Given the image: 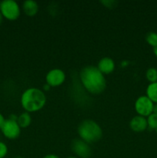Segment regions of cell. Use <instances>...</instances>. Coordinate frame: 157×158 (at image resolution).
<instances>
[{
	"mask_svg": "<svg viewBox=\"0 0 157 158\" xmlns=\"http://www.w3.org/2000/svg\"><path fill=\"white\" fill-rule=\"evenodd\" d=\"M5 120H5L4 117H3L2 114L0 113V129H1V127H2V125H3V123H4Z\"/></svg>",
	"mask_w": 157,
	"mask_h": 158,
	"instance_id": "d6986e66",
	"label": "cell"
},
{
	"mask_svg": "<svg viewBox=\"0 0 157 158\" xmlns=\"http://www.w3.org/2000/svg\"><path fill=\"white\" fill-rule=\"evenodd\" d=\"M155 133L157 134V128H156V129H155Z\"/></svg>",
	"mask_w": 157,
	"mask_h": 158,
	"instance_id": "484cf974",
	"label": "cell"
},
{
	"mask_svg": "<svg viewBox=\"0 0 157 158\" xmlns=\"http://www.w3.org/2000/svg\"><path fill=\"white\" fill-rule=\"evenodd\" d=\"M153 52H154V54H155V56H156V58H157V46H155V47L153 48Z\"/></svg>",
	"mask_w": 157,
	"mask_h": 158,
	"instance_id": "7402d4cb",
	"label": "cell"
},
{
	"mask_svg": "<svg viewBox=\"0 0 157 158\" xmlns=\"http://www.w3.org/2000/svg\"><path fill=\"white\" fill-rule=\"evenodd\" d=\"M0 12L3 18L10 21L16 20L19 17L21 10L18 3L14 0H3L0 2Z\"/></svg>",
	"mask_w": 157,
	"mask_h": 158,
	"instance_id": "277c9868",
	"label": "cell"
},
{
	"mask_svg": "<svg viewBox=\"0 0 157 158\" xmlns=\"http://www.w3.org/2000/svg\"><path fill=\"white\" fill-rule=\"evenodd\" d=\"M72 151L80 158H89L92 156V149L89 143L81 139H75L71 144Z\"/></svg>",
	"mask_w": 157,
	"mask_h": 158,
	"instance_id": "52a82bcc",
	"label": "cell"
},
{
	"mask_svg": "<svg viewBox=\"0 0 157 158\" xmlns=\"http://www.w3.org/2000/svg\"><path fill=\"white\" fill-rule=\"evenodd\" d=\"M43 158H60L58 156L55 155V154H48V155L45 156Z\"/></svg>",
	"mask_w": 157,
	"mask_h": 158,
	"instance_id": "ffe728a7",
	"label": "cell"
},
{
	"mask_svg": "<svg viewBox=\"0 0 157 158\" xmlns=\"http://www.w3.org/2000/svg\"><path fill=\"white\" fill-rule=\"evenodd\" d=\"M14 158H23V157H14Z\"/></svg>",
	"mask_w": 157,
	"mask_h": 158,
	"instance_id": "d4e9b609",
	"label": "cell"
},
{
	"mask_svg": "<svg viewBox=\"0 0 157 158\" xmlns=\"http://www.w3.org/2000/svg\"><path fill=\"white\" fill-rule=\"evenodd\" d=\"M8 154V147L3 142L0 141V158H4Z\"/></svg>",
	"mask_w": 157,
	"mask_h": 158,
	"instance_id": "e0dca14e",
	"label": "cell"
},
{
	"mask_svg": "<svg viewBox=\"0 0 157 158\" xmlns=\"http://www.w3.org/2000/svg\"><path fill=\"white\" fill-rule=\"evenodd\" d=\"M32 118L29 113L24 112L20 114L17 119V123L21 128H26L31 124Z\"/></svg>",
	"mask_w": 157,
	"mask_h": 158,
	"instance_id": "4fadbf2b",
	"label": "cell"
},
{
	"mask_svg": "<svg viewBox=\"0 0 157 158\" xmlns=\"http://www.w3.org/2000/svg\"><path fill=\"white\" fill-rule=\"evenodd\" d=\"M1 131L6 138L14 140L19 137L21 127L17 123V120L9 118L5 120L2 127H1Z\"/></svg>",
	"mask_w": 157,
	"mask_h": 158,
	"instance_id": "5b68a950",
	"label": "cell"
},
{
	"mask_svg": "<svg viewBox=\"0 0 157 158\" xmlns=\"http://www.w3.org/2000/svg\"><path fill=\"white\" fill-rule=\"evenodd\" d=\"M78 134L80 139L86 143H95L103 137V130L96 122L87 119L79 123Z\"/></svg>",
	"mask_w": 157,
	"mask_h": 158,
	"instance_id": "3957f363",
	"label": "cell"
},
{
	"mask_svg": "<svg viewBox=\"0 0 157 158\" xmlns=\"http://www.w3.org/2000/svg\"><path fill=\"white\" fill-rule=\"evenodd\" d=\"M65 80H66V74L60 69H52L46 76V83L52 87L60 86L64 83Z\"/></svg>",
	"mask_w": 157,
	"mask_h": 158,
	"instance_id": "ba28073f",
	"label": "cell"
},
{
	"mask_svg": "<svg viewBox=\"0 0 157 158\" xmlns=\"http://www.w3.org/2000/svg\"><path fill=\"white\" fill-rule=\"evenodd\" d=\"M153 114H156L157 115V103H155V104H154V107H153Z\"/></svg>",
	"mask_w": 157,
	"mask_h": 158,
	"instance_id": "44dd1931",
	"label": "cell"
},
{
	"mask_svg": "<svg viewBox=\"0 0 157 158\" xmlns=\"http://www.w3.org/2000/svg\"><path fill=\"white\" fill-rule=\"evenodd\" d=\"M46 103V95L41 89L38 88H29L22 94V106L28 113L38 111L43 108Z\"/></svg>",
	"mask_w": 157,
	"mask_h": 158,
	"instance_id": "7a4b0ae2",
	"label": "cell"
},
{
	"mask_svg": "<svg viewBox=\"0 0 157 158\" xmlns=\"http://www.w3.org/2000/svg\"><path fill=\"white\" fill-rule=\"evenodd\" d=\"M129 127H130L131 130L134 132H143L148 127L147 120H146V117H142V116H135L130 120Z\"/></svg>",
	"mask_w": 157,
	"mask_h": 158,
	"instance_id": "9c48e42d",
	"label": "cell"
},
{
	"mask_svg": "<svg viewBox=\"0 0 157 158\" xmlns=\"http://www.w3.org/2000/svg\"><path fill=\"white\" fill-rule=\"evenodd\" d=\"M79 80L84 89L91 94H102L106 87V78L97 66L83 68L79 73Z\"/></svg>",
	"mask_w": 157,
	"mask_h": 158,
	"instance_id": "6da1fadb",
	"label": "cell"
},
{
	"mask_svg": "<svg viewBox=\"0 0 157 158\" xmlns=\"http://www.w3.org/2000/svg\"><path fill=\"white\" fill-rule=\"evenodd\" d=\"M146 97L155 104L157 103V82L149 83L146 88Z\"/></svg>",
	"mask_w": 157,
	"mask_h": 158,
	"instance_id": "7c38bea8",
	"label": "cell"
},
{
	"mask_svg": "<svg viewBox=\"0 0 157 158\" xmlns=\"http://www.w3.org/2000/svg\"><path fill=\"white\" fill-rule=\"evenodd\" d=\"M147 120V123H148V127H149L150 129L155 130L157 128V115L156 114H153L147 117L146 118Z\"/></svg>",
	"mask_w": 157,
	"mask_h": 158,
	"instance_id": "2e32d148",
	"label": "cell"
},
{
	"mask_svg": "<svg viewBox=\"0 0 157 158\" xmlns=\"http://www.w3.org/2000/svg\"><path fill=\"white\" fill-rule=\"evenodd\" d=\"M154 103L146 96L138 97L135 103V110L138 115L147 117L153 112Z\"/></svg>",
	"mask_w": 157,
	"mask_h": 158,
	"instance_id": "8992f818",
	"label": "cell"
},
{
	"mask_svg": "<svg viewBox=\"0 0 157 158\" xmlns=\"http://www.w3.org/2000/svg\"><path fill=\"white\" fill-rule=\"evenodd\" d=\"M102 3H103L104 6H106V7L108 8H111V7H114L115 6V4H116L115 1H102Z\"/></svg>",
	"mask_w": 157,
	"mask_h": 158,
	"instance_id": "ac0fdd59",
	"label": "cell"
},
{
	"mask_svg": "<svg viewBox=\"0 0 157 158\" xmlns=\"http://www.w3.org/2000/svg\"><path fill=\"white\" fill-rule=\"evenodd\" d=\"M67 158H77L76 157H67Z\"/></svg>",
	"mask_w": 157,
	"mask_h": 158,
	"instance_id": "cb8c5ba5",
	"label": "cell"
},
{
	"mask_svg": "<svg viewBox=\"0 0 157 158\" xmlns=\"http://www.w3.org/2000/svg\"><path fill=\"white\" fill-rule=\"evenodd\" d=\"M146 40L149 46L155 47L157 46V33L155 32H148L146 35Z\"/></svg>",
	"mask_w": 157,
	"mask_h": 158,
	"instance_id": "9a60e30c",
	"label": "cell"
},
{
	"mask_svg": "<svg viewBox=\"0 0 157 158\" xmlns=\"http://www.w3.org/2000/svg\"><path fill=\"white\" fill-rule=\"evenodd\" d=\"M2 20H3V16L2 15L1 12H0V25H1V23H2Z\"/></svg>",
	"mask_w": 157,
	"mask_h": 158,
	"instance_id": "603a6c76",
	"label": "cell"
},
{
	"mask_svg": "<svg viewBox=\"0 0 157 158\" xmlns=\"http://www.w3.org/2000/svg\"><path fill=\"white\" fill-rule=\"evenodd\" d=\"M115 62L113 60L109 57H104V58L101 59L98 63V68L99 70L104 75V74H109L112 73L115 69Z\"/></svg>",
	"mask_w": 157,
	"mask_h": 158,
	"instance_id": "30bf717a",
	"label": "cell"
},
{
	"mask_svg": "<svg viewBox=\"0 0 157 158\" xmlns=\"http://www.w3.org/2000/svg\"><path fill=\"white\" fill-rule=\"evenodd\" d=\"M146 77L150 83L157 82V69L154 67H151L147 69L146 73Z\"/></svg>",
	"mask_w": 157,
	"mask_h": 158,
	"instance_id": "5bb4252c",
	"label": "cell"
},
{
	"mask_svg": "<svg viewBox=\"0 0 157 158\" xmlns=\"http://www.w3.org/2000/svg\"><path fill=\"white\" fill-rule=\"evenodd\" d=\"M22 9L28 16H34L38 11V3L33 0H26L22 3Z\"/></svg>",
	"mask_w": 157,
	"mask_h": 158,
	"instance_id": "8fae6325",
	"label": "cell"
}]
</instances>
